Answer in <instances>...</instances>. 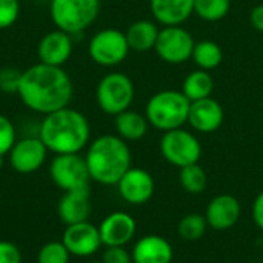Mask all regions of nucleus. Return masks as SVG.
Returning <instances> with one entry per match:
<instances>
[{
  "label": "nucleus",
  "instance_id": "f257e3e1",
  "mask_svg": "<svg viewBox=\"0 0 263 263\" xmlns=\"http://www.w3.org/2000/svg\"><path fill=\"white\" fill-rule=\"evenodd\" d=\"M72 80L62 66L35 63L20 72L17 94L22 103L39 114L66 108L72 99Z\"/></svg>",
  "mask_w": 263,
  "mask_h": 263
},
{
  "label": "nucleus",
  "instance_id": "f03ea898",
  "mask_svg": "<svg viewBox=\"0 0 263 263\" xmlns=\"http://www.w3.org/2000/svg\"><path fill=\"white\" fill-rule=\"evenodd\" d=\"M91 128L88 119L69 106L46 114L40 123L39 137L48 151L57 154H80L88 145Z\"/></svg>",
  "mask_w": 263,
  "mask_h": 263
},
{
  "label": "nucleus",
  "instance_id": "7ed1b4c3",
  "mask_svg": "<svg viewBox=\"0 0 263 263\" xmlns=\"http://www.w3.org/2000/svg\"><path fill=\"white\" fill-rule=\"evenodd\" d=\"M85 162L91 180L106 186L117 185L131 168V151L122 137L103 134L88 146Z\"/></svg>",
  "mask_w": 263,
  "mask_h": 263
},
{
  "label": "nucleus",
  "instance_id": "20e7f679",
  "mask_svg": "<svg viewBox=\"0 0 263 263\" xmlns=\"http://www.w3.org/2000/svg\"><path fill=\"white\" fill-rule=\"evenodd\" d=\"M190 106L191 102L182 91L165 89L149 97L145 108V117L156 129L166 133L188 123Z\"/></svg>",
  "mask_w": 263,
  "mask_h": 263
},
{
  "label": "nucleus",
  "instance_id": "39448f33",
  "mask_svg": "<svg viewBox=\"0 0 263 263\" xmlns=\"http://www.w3.org/2000/svg\"><path fill=\"white\" fill-rule=\"evenodd\" d=\"M100 0H51L49 14L57 29L69 35L89 28L99 17Z\"/></svg>",
  "mask_w": 263,
  "mask_h": 263
},
{
  "label": "nucleus",
  "instance_id": "423d86ee",
  "mask_svg": "<svg viewBox=\"0 0 263 263\" xmlns=\"http://www.w3.org/2000/svg\"><path fill=\"white\" fill-rule=\"evenodd\" d=\"M134 83L123 72H109L100 79L96 88V100L99 108L109 116H117L129 109L134 100Z\"/></svg>",
  "mask_w": 263,
  "mask_h": 263
},
{
  "label": "nucleus",
  "instance_id": "0eeeda50",
  "mask_svg": "<svg viewBox=\"0 0 263 263\" xmlns=\"http://www.w3.org/2000/svg\"><path fill=\"white\" fill-rule=\"evenodd\" d=\"M160 153L168 163L177 168H183L199 163L202 157V145L193 133L183 128H177L166 131L162 136Z\"/></svg>",
  "mask_w": 263,
  "mask_h": 263
},
{
  "label": "nucleus",
  "instance_id": "6e6552de",
  "mask_svg": "<svg viewBox=\"0 0 263 263\" xmlns=\"http://www.w3.org/2000/svg\"><path fill=\"white\" fill-rule=\"evenodd\" d=\"M129 51L125 32L116 28H106L96 32L88 45V52L92 62L106 68L120 65Z\"/></svg>",
  "mask_w": 263,
  "mask_h": 263
},
{
  "label": "nucleus",
  "instance_id": "1a4fd4ad",
  "mask_svg": "<svg viewBox=\"0 0 263 263\" xmlns=\"http://www.w3.org/2000/svg\"><path fill=\"white\" fill-rule=\"evenodd\" d=\"M49 174L65 193L89 188V171L85 157L80 154H57L49 165Z\"/></svg>",
  "mask_w": 263,
  "mask_h": 263
},
{
  "label": "nucleus",
  "instance_id": "9d476101",
  "mask_svg": "<svg viewBox=\"0 0 263 263\" xmlns=\"http://www.w3.org/2000/svg\"><path fill=\"white\" fill-rule=\"evenodd\" d=\"M194 39L190 31L179 26H165L159 31V37L156 42V52L157 55L170 63V65H179L185 63L193 57L194 51Z\"/></svg>",
  "mask_w": 263,
  "mask_h": 263
},
{
  "label": "nucleus",
  "instance_id": "9b49d317",
  "mask_svg": "<svg viewBox=\"0 0 263 263\" xmlns=\"http://www.w3.org/2000/svg\"><path fill=\"white\" fill-rule=\"evenodd\" d=\"M48 148L40 137H25L17 140L9 151V162L18 174H32L39 171L46 160Z\"/></svg>",
  "mask_w": 263,
  "mask_h": 263
},
{
  "label": "nucleus",
  "instance_id": "f8f14e48",
  "mask_svg": "<svg viewBox=\"0 0 263 263\" xmlns=\"http://www.w3.org/2000/svg\"><path fill=\"white\" fill-rule=\"evenodd\" d=\"M62 242L69 254L76 257H89L96 254L102 247L99 227L89 223L88 220L68 225L63 233Z\"/></svg>",
  "mask_w": 263,
  "mask_h": 263
},
{
  "label": "nucleus",
  "instance_id": "ddd939ff",
  "mask_svg": "<svg viewBox=\"0 0 263 263\" xmlns=\"http://www.w3.org/2000/svg\"><path fill=\"white\" fill-rule=\"evenodd\" d=\"M120 197L131 205H143L154 194V179L142 168H129L117 183Z\"/></svg>",
  "mask_w": 263,
  "mask_h": 263
},
{
  "label": "nucleus",
  "instance_id": "4468645a",
  "mask_svg": "<svg viewBox=\"0 0 263 263\" xmlns=\"http://www.w3.org/2000/svg\"><path fill=\"white\" fill-rule=\"evenodd\" d=\"M137 231V223L133 216L125 211H116L106 216L99 225L102 245L105 247H125Z\"/></svg>",
  "mask_w": 263,
  "mask_h": 263
},
{
  "label": "nucleus",
  "instance_id": "2eb2a0df",
  "mask_svg": "<svg viewBox=\"0 0 263 263\" xmlns=\"http://www.w3.org/2000/svg\"><path fill=\"white\" fill-rule=\"evenodd\" d=\"M242 206L237 197L231 194H219L206 206L205 219L208 227L216 231L231 230L240 219Z\"/></svg>",
  "mask_w": 263,
  "mask_h": 263
},
{
  "label": "nucleus",
  "instance_id": "dca6fc26",
  "mask_svg": "<svg viewBox=\"0 0 263 263\" xmlns=\"http://www.w3.org/2000/svg\"><path fill=\"white\" fill-rule=\"evenodd\" d=\"M72 54V39L68 32L54 29L46 32L37 48V55L40 63L49 66H63Z\"/></svg>",
  "mask_w": 263,
  "mask_h": 263
},
{
  "label": "nucleus",
  "instance_id": "f3484780",
  "mask_svg": "<svg viewBox=\"0 0 263 263\" xmlns=\"http://www.w3.org/2000/svg\"><path fill=\"white\" fill-rule=\"evenodd\" d=\"M223 108L213 97L191 102L188 123L199 133L210 134L217 131L223 123Z\"/></svg>",
  "mask_w": 263,
  "mask_h": 263
},
{
  "label": "nucleus",
  "instance_id": "a211bd4d",
  "mask_svg": "<svg viewBox=\"0 0 263 263\" xmlns=\"http://www.w3.org/2000/svg\"><path fill=\"white\" fill-rule=\"evenodd\" d=\"M131 256L133 263H171L174 253L165 237L149 234L136 242Z\"/></svg>",
  "mask_w": 263,
  "mask_h": 263
},
{
  "label": "nucleus",
  "instance_id": "6ab92c4d",
  "mask_svg": "<svg viewBox=\"0 0 263 263\" xmlns=\"http://www.w3.org/2000/svg\"><path fill=\"white\" fill-rule=\"evenodd\" d=\"M57 213H59L60 220L66 227L86 222L91 214L89 188L77 190V191H66L59 200Z\"/></svg>",
  "mask_w": 263,
  "mask_h": 263
},
{
  "label": "nucleus",
  "instance_id": "aec40b11",
  "mask_svg": "<svg viewBox=\"0 0 263 263\" xmlns=\"http://www.w3.org/2000/svg\"><path fill=\"white\" fill-rule=\"evenodd\" d=\"M154 18L165 26H179L194 12V0H149Z\"/></svg>",
  "mask_w": 263,
  "mask_h": 263
},
{
  "label": "nucleus",
  "instance_id": "412c9836",
  "mask_svg": "<svg viewBox=\"0 0 263 263\" xmlns=\"http://www.w3.org/2000/svg\"><path fill=\"white\" fill-rule=\"evenodd\" d=\"M159 31L157 25L151 20H136L125 32L129 49L136 52H148L154 49Z\"/></svg>",
  "mask_w": 263,
  "mask_h": 263
},
{
  "label": "nucleus",
  "instance_id": "4be33fe9",
  "mask_svg": "<svg viewBox=\"0 0 263 263\" xmlns=\"http://www.w3.org/2000/svg\"><path fill=\"white\" fill-rule=\"evenodd\" d=\"M116 131L117 136L125 142H136L145 137L148 131V119L137 111L126 109L116 116Z\"/></svg>",
  "mask_w": 263,
  "mask_h": 263
},
{
  "label": "nucleus",
  "instance_id": "5701e85b",
  "mask_svg": "<svg viewBox=\"0 0 263 263\" xmlns=\"http://www.w3.org/2000/svg\"><path fill=\"white\" fill-rule=\"evenodd\" d=\"M213 89H214V79L211 77L210 71H203V69H196L190 72L182 85V92L190 102L211 97Z\"/></svg>",
  "mask_w": 263,
  "mask_h": 263
},
{
  "label": "nucleus",
  "instance_id": "b1692460",
  "mask_svg": "<svg viewBox=\"0 0 263 263\" xmlns=\"http://www.w3.org/2000/svg\"><path fill=\"white\" fill-rule=\"evenodd\" d=\"M191 59L196 62L199 69L211 71V69H216L222 63L223 52H222V48L216 42L202 40V42L194 45V51H193Z\"/></svg>",
  "mask_w": 263,
  "mask_h": 263
},
{
  "label": "nucleus",
  "instance_id": "393cba45",
  "mask_svg": "<svg viewBox=\"0 0 263 263\" xmlns=\"http://www.w3.org/2000/svg\"><path fill=\"white\" fill-rule=\"evenodd\" d=\"M179 180H180L182 188L190 194H200L202 191H205L206 183H208L206 173L199 163L180 168Z\"/></svg>",
  "mask_w": 263,
  "mask_h": 263
},
{
  "label": "nucleus",
  "instance_id": "a878e982",
  "mask_svg": "<svg viewBox=\"0 0 263 263\" xmlns=\"http://www.w3.org/2000/svg\"><path fill=\"white\" fill-rule=\"evenodd\" d=\"M206 228H208V222H206L205 216L193 213V214H186L185 217H182V220L179 222V227H177V233L182 240L196 242L205 236Z\"/></svg>",
  "mask_w": 263,
  "mask_h": 263
},
{
  "label": "nucleus",
  "instance_id": "bb28decb",
  "mask_svg": "<svg viewBox=\"0 0 263 263\" xmlns=\"http://www.w3.org/2000/svg\"><path fill=\"white\" fill-rule=\"evenodd\" d=\"M231 0H194V12L206 22H219L230 12Z\"/></svg>",
  "mask_w": 263,
  "mask_h": 263
},
{
  "label": "nucleus",
  "instance_id": "cd10ccee",
  "mask_svg": "<svg viewBox=\"0 0 263 263\" xmlns=\"http://www.w3.org/2000/svg\"><path fill=\"white\" fill-rule=\"evenodd\" d=\"M71 254L63 242H48L39 251L37 263H69Z\"/></svg>",
  "mask_w": 263,
  "mask_h": 263
},
{
  "label": "nucleus",
  "instance_id": "c85d7f7f",
  "mask_svg": "<svg viewBox=\"0 0 263 263\" xmlns=\"http://www.w3.org/2000/svg\"><path fill=\"white\" fill-rule=\"evenodd\" d=\"M15 142V128L12 122L6 116L0 114V156L5 157L9 154Z\"/></svg>",
  "mask_w": 263,
  "mask_h": 263
},
{
  "label": "nucleus",
  "instance_id": "c756f323",
  "mask_svg": "<svg viewBox=\"0 0 263 263\" xmlns=\"http://www.w3.org/2000/svg\"><path fill=\"white\" fill-rule=\"evenodd\" d=\"M20 14L18 0H0V29L11 28Z\"/></svg>",
  "mask_w": 263,
  "mask_h": 263
},
{
  "label": "nucleus",
  "instance_id": "7c9ffc66",
  "mask_svg": "<svg viewBox=\"0 0 263 263\" xmlns=\"http://www.w3.org/2000/svg\"><path fill=\"white\" fill-rule=\"evenodd\" d=\"M103 263H133V256L126 251L125 247H106L103 256Z\"/></svg>",
  "mask_w": 263,
  "mask_h": 263
},
{
  "label": "nucleus",
  "instance_id": "2f4dec72",
  "mask_svg": "<svg viewBox=\"0 0 263 263\" xmlns=\"http://www.w3.org/2000/svg\"><path fill=\"white\" fill-rule=\"evenodd\" d=\"M0 263H22L20 250L8 240H0Z\"/></svg>",
  "mask_w": 263,
  "mask_h": 263
},
{
  "label": "nucleus",
  "instance_id": "473e14b6",
  "mask_svg": "<svg viewBox=\"0 0 263 263\" xmlns=\"http://www.w3.org/2000/svg\"><path fill=\"white\" fill-rule=\"evenodd\" d=\"M20 72L14 69H2L0 71V89L9 92L14 91L17 92V85H18Z\"/></svg>",
  "mask_w": 263,
  "mask_h": 263
},
{
  "label": "nucleus",
  "instance_id": "72a5a7b5",
  "mask_svg": "<svg viewBox=\"0 0 263 263\" xmlns=\"http://www.w3.org/2000/svg\"><path fill=\"white\" fill-rule=\"evenodd\" d=\"M253 219L259 230L263 231V191L257 194L253 203Z\"/></svg>",
  "mask_w": 263,
  "mask_h": 263
},
{
  "label": "nucleus",
  "instance_id": "f704fd0d",
  "mask_svg": "<svg viewBox=\"0 0 263 263\" xmlns=\"http://www.w3.org/2000/svg\"><path fill=\"white\" fill-rule=\"evenodd\" d=\"M250 22H251L254 29L263 32V3L253 8V11L250 14Z\"/></svg>",
  "mask_w": 263,
  "mask_h": 263
},
{
  "label": "nucleus",
  "instance_id": "c9c22d12",
  "mask_svg": "<svg viewBox=\"0 0 263 263\" xmlns=\"http://www.w3.org/2000/svg\"><path fill=\"white\" fill-rule=\"evenodd\" d=\"M3 166V156H0V168Z\"/></svg>",
  "mask_w": 263,
  "mask_h": 263
},
{
  "label": "nucleus",
  "instance_id": "e433bc0d",
  "mask_svg": "<svg viewBox=\"0 0 263 263\" xmlns=\"http://www.w3.org/2000/svg\"><path fill=\"white\" fill-rule=\"evenodd\" d=\"M88 263H103V262H102V260H100V262H97V260H92V262H88Z\"/></svg>",
  "mask_w": 263,
  "mask_h": 263
},
{
  "label": "nucleus",
  "instance_id": "4c0bfd02",
  "mask_svg": "<svg viewBox=\"0 0 263 263\" xmlns=\"http://www.w3.org/2000/svg\"><path fill=\"white\" fill-rule=\"evenodd\" d=\"M262 103H263V99H262Z\"/></svg>",
  "mask_w": 263,
  "mask_h": 263
}]
</instances>
